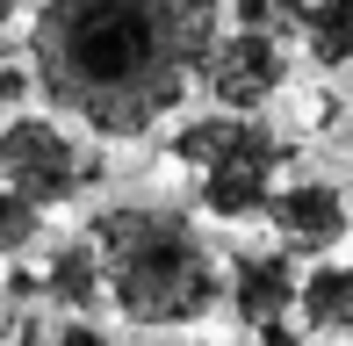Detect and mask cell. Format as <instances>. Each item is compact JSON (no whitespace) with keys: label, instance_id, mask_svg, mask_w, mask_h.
I'll list each match as a JSON object with an SVG mask.
<instances>
[{"label":"cell","instance_id":"cell-19","mask_svg":"<svg viewBox=\"0 0 353 346\" xmlns=\"http://www.w3.org/2000/svg\"><path fill=\"white\" fill-rule=\"evenodd\" d=\"M346 346H353V332H346Z\"/></svg>","mask_w":353,"mask_h":346},{"label":"cell","instance_id":"cell-9","mask_svg":"<svg viewBox=\"0 0 353 346\" xmlns=\"http://www.w3.org/2000/svg\"><path fill=\"white\" fill-rule=\"evenodd\" d=\"M303 332H353V260H317L296 289Z\"/></svg>","mask_w":353,"mask_h":346},{"label":"cell","instance_id":"cell-17","mask_svg":"<svg viewBox=\"0 0 353 346\" xmlns=\"http://www.w3.org/2000/svg\"><path fill=\"white\" fill-rule=\"evenodd\" d=\"M14 14H22V0H0V29H8V22H14Z\"/></svg>","mask_w":353,"mask_h":346},{"label":"cell","instance_id":"cell-10","mask_svg":"<svg viewBox=\"0 0 353 346\" xmlns=\"http://www.w3.org/2000/svg\"><path fill=\"white\" fill-rule=\"evenodd\" d=\"M303 51L325 72L353 65V0H310L303 8Z\"/></svg>","mask_w":353,"mask_h":346},{"label":"cell","instance_id":"cell-7","mask_svg":"<svg viewBox=\"0 0 353 346\" xmlns=\"http://www.w3.org/2000/svg\"><path fill=\"white\" fill-rule=\"evenodd\" d=\"M296 260H288V245H260V253H231V267H223V303H231L238 325H252L260 332L267 318H288L296 310Z\"/></svg>","mask_w":353,"mask_h":346},{"label":"cell","instance_id":"cell-15","mask_svg":"<svg viewBox=\"0 0 353 346\" xmlns=\"http://www.w3.org/2000/svg\"><path fill=\"white\" fill-rule=\"evenodd\" d=\"M37 346H116V339H108L94 318H79V310H58V325H43Z\"/></svg>","mask_w":353,"mask_h":346},{"label":"cell","instance_id":"cell-12","mask_svg":"<svg viewBox=\"0 0 353 346\" xmlns=\"http://www.w3.org/2000/svg\"><path fill=\"white\" fill-rule=\"evenodd\" d=\"M37 238H43V210H37L29 195H14L8 181H0V260H22Z\"/></svg>","mask_w":353,"mask_h":346},{"label":"cell","instance_id":"cell-2","mask_svg":"<svg viewBox=\"0 0 353 346\" xmlns=\"http://www.w3.org/2000/svg\"><path fill=\"white\" fill-rule=\"evenodd\" d=\"M108 274V303L144 332L202 325L223 303V260L210 253L202 224L173 202H108L87 224Z\"/></svg>","mask_w":353,"mask_h":346},{"label":"cell","instance_id":"cell-13","mask_svg":"<svg viewBox=\"0 0 353 346\" xmlns=\"http://www.w3.org/2000/svg\"><path fill=\"white\" fill-rule=\"evenodd\" d=\"M303 8H310V0H231V14L245 29H274V37L281 29H303Z\"/></svg>","mask_w":353,"mask_h":346},{"label":"cell","instance_id":"cell-8","mask_svg":"<svg viewBox=\"0 0 353 346\" xmlns=\"http://www.w3.org/2000/svg\"><path fill=\"white\" fill-rule=\"evenodd\" d=\"M37 274H43V303H51V310H79V318H94V310L108 303V274H101L94 238L51 245V260H43Z\"/></svg>","mask_w":353,"mask_h":346},{"label":"cell","instance_id":"cell-5","mask_svg":"<svg viewBox=\"0 0 353 346\" xmlns=\"http://www.w3.org/2000/svg\"><path fill=\"white\" fill-rule=\"evenodd\" d=\"M281 87H288V51H281L274 29H245L238 22L231 37H216L210 58H202V94H210L216 108L260 116Z\"/></svg>","mask_w":353,"mask_h":346},{"label":"cell","instance_id":"cell-16","mask_svg":"<svg viewBox=\"0 0 353 346\" xmlns=\"http://www.w3.org/2000/svg\"><path fill=\"white\" fill-rule=\"evenodd\" d=\"M260 346H296V325H281V318H267V325H260Z\"/></svg>","mask_w":353,"mask_h":346},{"label":"cell","instance_id":"cell-3","mask_svg":"<svg viewBox=\"0 0 353 346\" xmlns=\"http://www.w3.org/2000/svg\"><path fill=\"white\" fill-rule=\"evenodd\" d=\"M101 145H87V130H79L72 116H58V108H14V116H0V181L14 187V195H29L43 216L79 202L87 187H101Z\"/></svg>","mask_w":353,"mask_h":346},{"label":"cell","instance_id":"cell-18","mask_svg":"<svg viewBox=\"0 0 353 346\" xmlns=\"http://www.w3.org/2000/svg\"><path fill=\"white\" fill-rule=\"evenodd\" d=\"M0 325H8V296H0Z\"/></svg>","mask_w":353,"mask_h":346},{"label":"cell","instance_id":"cell-6","mask_svg":"<svg viewBox=\"0 0 353 346\" xmlns=\"http://www.w3.org/2000/svg\"><path fill=\"white\" fill-rule=\"evenodd\" d=\"M267 224L281 231L288 253H332V245L353 231V202L332 181H288L267 202Z\"/></svg>","mask_w":353,"mask_h":346},{"label":"cell","instance_id":"cell-4","mask_svg":"<svg viewBox=\"0 0 353 346\" xmlns=\"http://www.w3.org/2000/svg\"><path fill=\"white\" fill-rule=\"evenodd\" d=\"M281 159H288V145H281V137L267 130L260 116H238L231 145H223L216 159L202 166V187H195L202 216H216V224H245V216H267V202H274V187H281Z\"/></svg>","mask_w":353,"mask_h":346},{"label":"cell","instance_id":"cell-11","mask_svg":"<svg viewBox=\"0 0 353 346\" xmlns=\"http://www.w3.org/2000/svg\"><path fill=\"white\" fill-rule=\"evenodd\" d=\"M231 130H238V108H210V116H188V123H173V137H166V152L181 166H210L223 145H231Z\"/></svg>","mask_w":353,"mask_h":346},{"label":"cell","instance_id":"cell-14","mask_svg":"<svg viewBox=\"0 0 353 346\" xmlns=\"http://www.w3.org/2000/svg\"><path fill=\"white\" fill-rule=\"evenodd\" d=\"M37 65H29V58H0V116H14V108H29L37 101Z\"/></svg>","mask_w":353,"mask_h":346},{"label":"cell","instance_id":"cell-1","mask_svg":"<svg viewBox=\"0 0 353 346\" xmlns=\"http://www.w3.org/2000/svg\"><path fill=\"white\" fill-rule=\"evenodd\" d=\"M223 0H43L29 65L87 137H144L202 87Z\"/></svg>","mask_w":353,"mask_h":346}]
</instances>
